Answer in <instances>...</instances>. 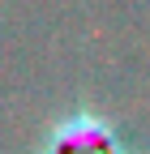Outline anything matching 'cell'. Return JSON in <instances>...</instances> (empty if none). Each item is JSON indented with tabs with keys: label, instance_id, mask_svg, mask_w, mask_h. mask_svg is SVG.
<instances>
[{
	"label": "cell",
	"instance_id": "cell-1",
	"mask_svg": "<svg viewBox=\"0 0 150 154\" xmlns=\"http://www.w3.org/2000/svg\"><path fill=\"white\" fill-rule=\"evenodd\" d=\"M43 154H133V146L116 133V124L107 116L77 107L47 128Z\"/></svg>",
	"mask_w": 150,
	"mask_h": 154
}]
</instances>
